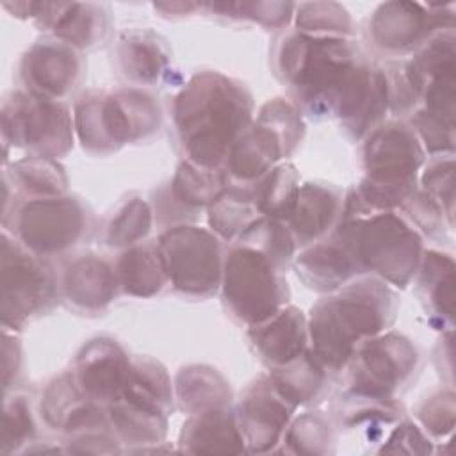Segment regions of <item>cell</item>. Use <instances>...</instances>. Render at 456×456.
<instances>
[{
  "mask_svg": "<svg viewBox=\"0 0 456 456\" xmlns=\"http://www.w3.org/2000/svg\"><path fill=\"white\" fill-rule=\"evenodd\" d=\"M271 59L296 105L315 118H338L363 87L372 64L349 37L310 36L297 28L280 34Z\"/></svg>",
  "mask_w": 456,
  "mask_h": 456,
  "instance_id": "cell-1",
  "label": "cell"
},
{
  "mask_svg": "<svg viewBox=\"0 0 456 456\" xmlns=\"http://www.w3.org/2000/svg\"><path fill=\"white\" fill-rule=\"evenodd\" d=\"M251 121V93L219 71L194 73L173 102V126L185 160L203 167H224Z\"/></svg>",
  "mask_w": 456,
  "mask_h": 456,
  "instance_id": "cell-2",
  "label": "cell"
},
{
  "mask_svg": "<svg viewBox=\"0 0 456 456\" xmlns=\"http://www.w3.org/2000/svg\"><path fill=\"white\" fill-rule=\"evenodd\" d=\"M399 310L395 290L363 274L319 299L308 322V349L330 374L346 369L360 342L388 331Z\"/></svg>",
  "mask_w": 456,
  "mask_h": 456,
  "instance_id": "cell-3",
  "label": "cell"
},
{
  "mask_svg": "<svg viewBox=\"0 0 456 456\" xmlns=\"http://www.w3.org/2000/svg\"><path fill=\"white\" fill-rule=\"evenodd\" d=\"M338 223L346 228L363 274L406 289L415 278L424 244L422 235L395 210L370 212L351 189Z\"/></svg>",
  "mask_w": 456,
  "mask_h": 456,
  "instance_id": "cell-4",
  "label": "cell"
},
{
  "mask_svg": "<svg viewBox=\"0 0 456 456\" xmlns=\"http://www.w3.org/2000/svg\"><path fill=\"white\" fill-rule=\"evenodd\" d=\"M363 139V178L353 187L354 194L370 212L401 208L417 191L426 150L413 128L403 121L381 123Z\"/></svg>",
  "mask_w": 456,
  "mask_h": 456,
  "instance_id": "cell-5",
  "label": "cell"
},
{
  "mask_svg": "<svg viewBox=\"0 0 456 456\" xmlns=\"http://www.w3.org/2000/svg\"><path fill=\"white\" fill-rule=\"evenodd\" d=\"M73 123L84 150L109 155L153 135L160 126V109L150 93L137 87L87 91L75 103Z\"/></svg>",
  "mask_w": 456,
  "mask_h": 456,
  "instance_id": "cell-6",
  "label": "cell"
},
{
  "mask_svg": "<svg viewBox=\"0 0 456 456\" xmlns=\"http://www.w3.org/2000/svg\"><path fill=\"white\" fill-rule=\"evenodd\" d=\"M285 267L264 251L233 242L224 255L221 294L228 314L248 328L280 312L290 297Z\"/></svg>",
  "mask_w": 456,
  "mask_h": 456,
  "instance_id": "cell-7",
  "label": "cell"
},
{
  "mask_svg": "<svg viewBox=\"0 0 456 456\" xmlns=\"http://www.w3.org/2000/svg\"><path fill=\"white\" fill-rule=\"evenodd\" d=\"M303 134L305 123L299 107L283 98L269 100L233 144L223 169L230 182L251 185L283 162L297 148Z\"/></svg>",
  "mask_w": 456,
  "mask_h": 456,
  "instance_id": "cell-8",
  "label": "cell"
},
{
  "mask_svg": "<svg viewBox=\"0 0 456 456\" xmlns=\"http://www.w3.org/2000/svg\"><path fill=\"white\" fill-rule=\"evenodd\" d=\"M91 223L87 207L66 194L21 200L2 216L4 230L43 258L75 248L91 232Z\"/></svg>",
  "mask_w": 456,
  "mask_h": 456,
  "instance_id": "cell-9",
  "label": "cell"
},
{
  "mask_svg": "<svg viewBox=\"0 0 456 456\" xmlns=\"http://www.w3.org/2000/svg\"><path fill=\"white\" fill-rule=\"evenodd\" d=\"M59 280L46 258L2 230V326L11 331L46 314L59 297Z\"/></svg>",
  "mask_w": 456,
  "mask_h": 456,
  "instance_id": "cell-10",
  "label": "cell"
},
{
  "mask_svg": "<svg viewBox=\"0 0 456 456\" xmlns=\"http://www.w3.org/2000/svg\"><path fill=\"white\" fill-rule=\"evenodd\" d=\"M75 123L62 102L36 96L25 89L12 91L2 103V139L28 155L61 159L73 148Z\"/></svg>",
  "mask_w": 456,
  "mask_h": 456,
  "instance_id": "cell-11",
  "label": "cell"
},
{
  "mask_svg": "<svg viewBox=\"0 0 456 456\" xmlns=\"http://www.w3.org/2000/svg\"><path fill=\"white\" fill-rule=\"evenodd\" d=\"M167 280L175 290L189 297H208L221 287V239L200 226L175 224L159 235Z\"/></svg>",
  "mask_w": 456,
  "mask_h": 456,
  "instance_id": "cell-12",
  "label": "cell"
},
{
  "mask_svg": "<svg viewBox=\"0 0 456 456\" xmlns=\"http://www.w3.org/2000/svg\"><path fill=\"white\" fill-rule=\"evenodd\" d=\"M420 354L415 344L395 331H385L358 344L347 370L349 392L395 397L415 378Z\"/></svg>",
  "mask_w": 456,
  "mask_h": 456,
  "instance_id": "cell-13",
  "label": "cell"
},
{
  "mask_svg": "<svg viewBox=\"0 0 456 456\" xmlns=\"http://www.w3.org/2000/svg\"><path fill=\"white\" fill-rule=\"evenodd\" d=\"M452 7L415 2H387L369 20V39L388 55H403L420 48L438 32L451 30Z\"/></svg>",
  "mask_w": 456,
  "mask_h": 456,
  "instance_id": "cell-14",
  "label": "cell"
},
{
  "mask_svg": "<svg viewBox=\"0 0 456 456\" xmlns=\"http://www.w3.org/2000/svg\"><path fill=\"white\" fill-rule=\"evenodd\" d=\"M296 408L274 387L269 374L255 379L233 410L248 452L274 451L281 444Z\"/></svg>",
  "mask_w": 456,
  "mask_h": 456,
  "instance_id": "cell-15",
  "label": "cell"
},
{
  "mask_svg": "<svg viewBox=\"0 0 456 456\" xmlns=\"http://www.w3.org/2000/svg\"><path fill=\"white\" fill-rule=\"evenodd\" d=\"M14 7L23 9L21 18H30L52 37L80 50L98 46L110 25L109 5L93 2H21Z\"/></svg>",
  "mask_w": 456,
  "mask_h": 456,
  "instance_id": "cell-16",
  "label": "cell"
},
{
  "mask_svg": "<svg viewBox=\"0 0 456 456\" xmlns=\"http://www.w3.org/2000/svg\"><path fill=\"white\" fill-rule=\"evenodd\" d=\"M82 71L80 52L52 36L36 41L20 62L25 91L55 102H62L78 86Z\"/></svg>",
  "mask_w": 456,
  "mask_h": 456,
  "instance_id": "cell-17",
  "label": "cell"
},
{
  "mask_svg": "<svg viewBox=\"0 0 456 456\" xmlns=\"http://www.w3.org/2000/svg\"><path fill=\"white\" fill-rule=\"evenodd\" d=\"M294 269L308 289L322 294H331L363 276L351 239L340 223L326 237L303 248L294 260Z\"/></svg>",
  "mask_w": 456,
  "mask_h": 456,
  "instance_id": "cell-18",
  "label": "cell"
},
{
  "mask_svg": "<svg viewBox=\"0 0 456 456\" xmlns=\"http://www.w3.org/2000/svg\"><path fill=\"white\" fill-rule=\"evenodd\" d=\"M132 358L109 337H96L82 346L73 362L71 374L82 392L102 406L121 397Z\"/></svg>",
  "mask_w": 456,
  "mask_h": 456,
  "instance_id": "cell-19",
  "label": "cell"
},
{
  "mask_svg": "<svg viewBox=\"0 0 456 456\" xmlns=\"http://www.w3.org/2000/svg\"><path fill=\"white\" fill-rule=\"evenodd\" d=\"M39 408L46 426L66 436L110 428L107 408L82 392L71 370L62 372L46 385Z\"/></svg>",
  "mask_w": 456,
  "mask_h": 456,
  "instance_id": "cell-20",
  "label": "cell"
},
{
  "mask_svg": "<svg viewBox=\"0 0 456 456\" xmlns=\"http://www.w3.org/2000/svg\"><path fill=\"white\" fill-rule=\"evenodd\" d=\"M119 281L116 267L100 255H78L66 267L59 292L66 303L82 314H102L116 297Z\"/></svg>",
  "mask_w": 456,
  "mask_h": 456,
  "instance_id": "cell-21",
  "label": "cell"
},
{
  "mask_svg": "<svg viewBox=\"0 0 456 456\" xmlns=\"http://www.w3.org/2000/svg\"><path fill=\"white\" fill-rule=\"evenodd\" d=\"M344 194L330 183L308 182L299 187L292 214L285 221L297 248H306L326 237L338 223Z\"/></svg>",
  "mask_w": 456,
  "mask_h": 456,
  "instance_id": "cell-22",
  "label": "cell"
},
{
  "mask_svg": "<svg viewBox=\"0 0 456 456\" xmlns=\"http://www.w3.org/2000/svg\"><path fill=\"white\" fill-rule=\"evenodd\" d=\"M248 338L258 358L273 369L308 349V322L299 308L285 305L267 321L248 328Z\"/></svg>",
  "mask_w": 456,
  "mask_h": 456,
  "instance_id": "cell-23",
  "label": "cell"
},
{
  "mask_svg": "<svg viewBox=\"0 0 456 456\" xmlns=\"http://www.w3.org/2000/svg\"><path fill=\"white\" fill-rule=\"evenodd\" d=\"M178 445L183 452H248L230 406L191 413L182 426Z\"/></svg>",
  "mask_w": 456,
  "mask_h": 456,
  "instance_id": "cell-24",
  "label": "cell"
},
{
  "mask_svg": "<svg viewBox=\"0 0 456 456\" xmlns=\"http://www.w3.org/2000/svg\"><path fill=\"white\" fill-rule=\"evenodd\" d=\"M417 278L419 299L436 330H452L454 321V260L451 255L428 249Z\"/></svg>",
  "mask_w": 456,
  "mask_h": 456,
  "instance_id": "cell-25",
  "label": "cell"
},
{
  "mask_svg": "<svg viewBox=\"0 0 456 456\" xmlns=\"http://www.w3.org/2000/svg\"><path fill=\"white\" fill-rule=\"evenodd\" d=\"M116 59L125 78L146 86L159 82L166 75L169 48L159 34L148 28L125 30L116 43Z\"/></svg>",
  "mask_w": 456,
  "mask_h": 456,
  "instance_id": "cell-26",
  "label": "cell"
},
{
  "mask_svg": "<svg viewBox=\"0 0 456 456\" xmlns=\"http://www.w3.org/2000/svg\"><path fill=\"white\" fill-rule=\"evenodd\" d=\"M230 185L223 167H203L183 159L176 167L167 196L187 216L208 208Z\"/></svg>",
  "mask_w": 456,
  "mask_h": 456,
  "instance_id": "cell-27",
  "label": "cell"
},
{
  "mask_svg": "<svg viewBox=\"0 0 456 456\" xmlns=\"http://www.w3.org/2000/svg\"><path fill=\"white\" fill-rule=\"evenodd\" d=\"M119 289L134 297H151L169 283L157 242H139L126 248L118 262Z\"/></svg>",
  "mask_w": 456,
  "mask_h": 456,
  "instance_id": "cell-28",
  "label": "cell"
},
{
  "mask_svg": "<svg viewBox=\"0 0 456 456\" xmlns=\"http://www.w3.org/2000/svg\"><path fill=\"white\" fill-rule=\"evenodd\" d=\"M175 399L178 406L191 415L230 406L232 390L217 369L208 365H187L176 374Z\"/></svg>",
  "mask_w": 456,
  "mask_h": 456,
  "instance_id": "cell-29",
  "label": "cell"
},
{
  "mask_svg": "<svg viewBox=\"0 0 456 456\" xmlns=\"http://www.w3.org/2000/svg\"><path fill=\"white\" fill-rule=\"evenodd\" d=\"M4 182L23 200L61 196L68 189L64 167L55 159L37 155H27L9 167L4 166Z\"/></svg>",
  "mask_w": 456,
  "mask_h": 456,
  "instance_id": "cell-30",
  "label": "cell"
},
{
  "mask_svg": "<svg viewBox=\"0 0 456 456\" xmlns=\"http://www.w3.org/2000/svg\"><path fill=\"white\" fill-rule=\"evenodd\" d=\"M121 397L169 417L175 395L166 367L150 356H134Z\"/></svg>",
  "mask_w": 456,
  "mask_h": 456,
  "instance_id": "cell-31",
  "label": "cell"
},
{
  "mask_svg": "<svg viewBox=\"0 0 456 456\" xmlns=\"http://www.w3.org/2000/svg\"><path fill=\"white\" fill-rule=\"evenodd\" d=\"M328 376L330 372L310 349L283 365L269 369L274 387L296 406L315 401L326 388Z\"/></svg>",
  "mask_w": 456,
  "mask_h": 456,
  "instance_id": "cell-32",
  "label": "cell"
},
{
  "mask_svg": "<svg viewBox=\"0 0 456 456\" xmlns=\"http://www.w3.org/2000/svg\"><path fill=\"white\" fill-rule=\"evenodd\" d=\"M260 214L253 191L248 185L228 187L210 207H208V224L212 232L226 240L235 242L249 226L260 221Z\"/></svg>",
  "mask_w": 456,
  "mask_h": 456,
  "instance_id": "cell-33",
  "label": "cell"
},
{
  "mask_svg": "<svg viewBox=\"0 0 456 456\" xmlns=\"http://www.w3.org/2000/svg\"><path fill=\"white\" fill-rule=\"evenodd\" d=\"M107 415L119 442L135 445L160 444L167 433V415L148 410L125 397L110 403Z\"/></svg>",
  "mask_w": 456,
  "mask_h": 456,
  "instance_id": "cell-34",
  "label": "cell"
},
{
  "mask_svg": "<svg viewBox=\"0 0 456 456\" xmlns=\"http://www.w3.org/2000/svg\"><path fill=\"white\" fill-rule=\"evenodd\" d=\"M299 187V173L292 162H280L251 183L260 214L278 221H287L292 214Z\"/></svg>",
  "mask_w": 456,
  "mask_h": 456,
  "instance_id": "cell-35",
  "label": "cell"
},
{
  "mask_svg": "<svg viewBox=\"0 0 456 456\" xmlns=\"http://www.w3.org/2000/svg\"><path fill=\"white\" fill-rule=\"evenodd\" d=\"M337 422L347 429L376 428L392 424L404 417V408L395 397H374L346 390L335 408Z\"/></svg>",
  "mask_w": 456,
  "mask_h": 456,
  "instance_id": "cell-36",
  "label": "cell"
},
{
  "mask_svg": "<svg viewBox=\"0 0 456 456\" xmlns=\"http://www.w3.org/2000/svg\"><path fill=\"white\" fill-rule=\"evenodd\" d=\"M153 210L141 198L126 200L110 217L105 228V244L110 248H130L151 232Z\"/></svg>",
  "mask_w": 456,
  "mask_h": 456,
  "instance_id": "cell-37",
  "label": "cell"
},
{
  "mask_svg": "<svg viewBox=\"0 0 456 456\" xmlns=\"http://www.w3.org/2000/svg\"><path fill=\"white\" fill-rule=\"evenodd\" d=\"M281 442L296 454H326L333 451L335 431L328 417L306 411L289 424Z\"/></svg>",
  "mask_w": 456,
  "mask_h": 456,
  "instance_id": "cell-38",
  "label": "cell"
},
{
  "mask_svg": "<svg viewBox=\"0 0 456 456\" xmlns=\"http://www.w3.org/2000/svg\"><path fill=\"white\" fill-rule=\"evenodd\" d=\"M296 27L310 36L349 37L353 21L347 11L333 2H314L296 5Z\"/></svg>",
  "mask_w": 456,
  "mask_h": 456,
  "instance_id": "cell-39",
  "label": "cell"
},
{
  "mask_svg": "<svg viewBox=\"0 0 456 456\" xmlns=\"http://www.w3.org/2000/svg\"><path fill=\"white\" fill-rule=\"evenodd\" d=\"M36 436V422L30 401L25 394L5 392L2 420V452H16Z\"/></svg>",
  "mask_w": 456,
  "mask_h": 456,
  "instance_id": "cell-40",
  "label": "cell"
},
{
  "mask_svg": "<svg viewBox=\"0 0 456 456\" xmlns=\"http://www.w3.org/2000/svg\"><path fill=\"white\" fill-rule=\"evenodd\" d=\"M422 191L452 221L454 212V159L452 153L431 155L422 173Z\"/></svg>",
  "mask_w": 456,
  "mask_h": 456,
  "instance_id": "cell-41",
  "label": "cell"
},
{
  "mask_svg": "<svg viewBox=\"0 0 456 456\" xmlns=\"http://www.w3.org/2000/svg\"><path fill=\"white\" fill-rule=\"evenodd\" d=\"M205 9L228 18H249L264 27H283L292 18L296 11V4H283V2H233V4H205Z\"/></svg>",
  "mask_w": 456,
  "mask_h": 456,
  "instance_id": "cell-42",
  "label": "cell"
},
{
  "mask_svg": "<svg viewBox=\"0 0 456 456\" xmlns=\"http://www.w3.org/2000/svg\"><path fill=\"white\" fill-rule=\"evenodd\" d=\"M454 392L440 390L429 395L419 408L417 419L426 429V433L433 436H445L454 428Z\"/></svg>",
  "mask_w": 456,
  "mask_h": 456,
  "instance_id": "cell-43",
  "label": "cell"
},
{
  "mask_svg": "<svg viewBox=\"0 0 456 456\" xmlns=\"http://www.w3.org/2000/svg\"><path fill=\"white\" fill-rule=\"evenodd\" d=\"M387 444L381 445L379 452H403V454H429L433 451L429 436L413 420H399L392 429Z\"/></svg>",
  "mask_w": 456,
  "mask_h": 456,
  "instance_id": "cell-44",
  "label": "cell"
}]
</instances>
